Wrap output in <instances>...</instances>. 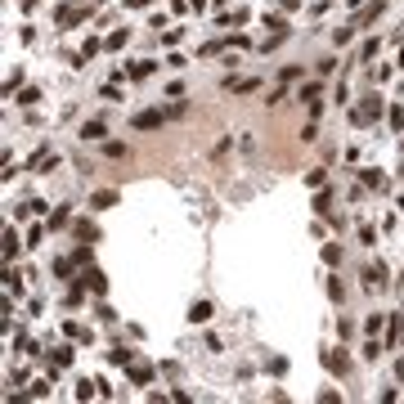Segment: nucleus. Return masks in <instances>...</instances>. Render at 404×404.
<instances>
[{
    "instance_id": "obj_1",
    "label": "nucleus",
    "mask_w": 404,
    "mask_h": 404,
    "mask_svg": "<svg viewBox=\"0 0 404 404\" xmlns=\"http://www.w3.org/2000/svg\"><path fill=\"white\" fill-rule=\"evenodd\" d=\"M135 126H140V130H157V126H162V113H140V117H135Z\"/></svg>"
},
{
    "instance_id": "obj_2",
    "label": "nucleus",
    "mask_w": 404,
    "mask_h": 404,
    "mask_svg": "<svg viewBox=\"0 0 404 404\" xmlns=\"http://www.w3.org/2000/svg\"><path fill=\"white\" fill-rule=\"evenodd\" d=\"M189 319H193V324H207V319H212V305H207V301H193Z\"/></svg>"
},
{
    "instance_id": "obj_3",
    "label": "nucleus",
    "mask_w": 404,
    "mask_h": 404,
    "mask_svg": "<svg viewBox=\"0 0 404 404\" xmlns=\"http://www.w3.org/2000/svg\"><path fill=\"white\" fill-rule=\"evenodd\" d=\"M81 140H104V121H85V126H81Z\"/></svg>"
},
{
    "instance_id": "obj_4",
    "label": "nucleus",
    "mask_w": 404,
    "mask_h": 404,
    "mask_svg": "<svg viewBox=\"0 0 404 404\" xmlns=\"http://www.w3.org/2000/svg\"><path fill=\"white\" fill-rule=\"evenodd\" d=\"M14 252H18V234L9 229V234H5V261H14Z\"/></svg>"
}]
</instances>
